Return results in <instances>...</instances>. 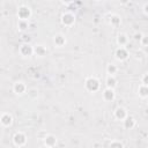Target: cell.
Masks as SVG:
<instances>
[{
    "label": "cell",
    "instance_id": "1",
    "mask_svg": "<svg viewBox=\"0 0 148 148\" xmlns=\"http://www.w3.org/2000/svg\"><path fill=\"white\" fill-rule=\"evenodd\" d=\"M84 88L89 92H96L101 88V82L96 76H88L84 81Z\"/></svg>",
    "mask_w": 148,
    "mask_h": 148
},
{
    "label": "cell",
    "instance_id": "2",
    "mask_svg": "<svg viewBox=\"0 0 148 148\" xmlns=\"http://www.w3.org/2000/svg\"><path fill=\"white\" fill-rule=\"evenodd\" d=\"M31 15H32V12H31V8L29 6L21 5L17 8V17H18V20H21V21H29Z\"/></svg>",
    "mask_w": 148,
    "mask_h": 148
},
{
    "label": "cell",
    "instance_id": "3",
    "mask_svg": "<svg viewBox=\"0 0 148 148\" xmlns=\"http://www.w3.org/2000/svg\"><path fill=\"white\" fill-rule=\"evenodd\" d=\"M27 135H25V133H23V132H21V131H18V132H16L14 135H13V143L16 146V147H24L25 145H27Z\"/></svg>",
    "mask_w": 148,
    "mask_h": 148
},
{
    "label": "cell",
    "instance_id": "4",
    "mask_svg": "<svg viewBox=\"0 0 148 148\" xmlns=\"http://www.w3.org/2000/svg\"><path fill=\"white\" fill-rule=\"evenodd\" d=\"M60 21H61L62 25L69 28V27L74 25V23H75V15H74L72 12H65V13L61 15Z\"/></svg>",
    "mask_w": 148,
    "mask_h": 148
},
{
    "label": "cell",
    "instance_id": "5",
    "mask_svg": "<svg viewBox=\"0 0 148 148\" xmlns=\"http://www.w3.org/2000/svg\"><path fill=\"white\" fill-rule=\"evenodd\" d=\"M130 57V52L126 47H117L116 51H114V58L118 60V61H125L127 60Z\"/></svg>",
    "mask_w": 148,
    "mask_h": 148
},
{
    "label": "cell",
    "instance_id": "6",
    "mask_svg": "<svg viewBox=\"0 0 148 148\" xmlns=\"http://www.w3.org/2000/svg\"><path fill=\"white\" fill-rule=\"evenodd\" d=\"M18 52L22 57H30L34 54V46L29 43H23L18 47Z\"/></svg>",
    "mask_w": 148,
    "mask_h": 148
},
{
    "label": "cell",
    "instance_id": "7",
    "mask_svg": "<svg viewBox=\"0 0 148 148\" xmlns=\"http://www.w3.org/2000/svg\"><path fill=\"white\" fill-rule=\"evenodd\" d=\"M13 91H14L16 95H18V96H22V95H24V94L28 91V88H27V86H25L24 82H22V81H16V82L13 84Z\"/></svg>",
    "mask_w": 148,
    "mask_h": 148
},
{
    "label": "cell",
    "instance_id": "8",
    "mask_svg": "<svg viewBox=\"0 0 148 148\" xmlns=\"http://www.w3.org/2000/svg\"><path fill=\"white\" fill-rule=\"evenodd\" d=\"M113 116H114V118H116L117 120H121V121H123V120L128 116V113H127V110H126L124 106H118V108L114 109Z\"/></svg>",
    "mask_w": 148,
    "mask_h": 148
},
{
    "label": "cell",
    "instance_id": "9",
    "mask_svg": "<svg viewBox=\"0 0 148 148\" xmlns=\"http://www.w3.org/2000/svg\"><path fill=\"white\" fill-rule=\"evenodd\" d=\"M53 43H54V45H56L57 47H62V46L66 45L67 39H66L65 35H62V34L59 32V34H56V35L53 36Z\"/></svg>",
    "mask_w": 148,
    "mask_h": 148
},
{
    "label": "cell",
    "instance_id": "10",
    "mask_svg": "<svg viewBox=\"0 0 148 148\" xmlns=\"http://www.w3.org/2000/svg\"><path fill=\"white\" fill-rule=\"evenodd\" d=\"M0 124L3 127H9L13 124V116L8 112H5L0 116Z\"/></svg>",
    "mask_w": 148,
    "mask_h": 148
},
{
    "label": "cell",
    "instance_id": "11",
    "mask_svg": "<svg viewBox=\"0 0 148 148\" xmlns=\"http://www.w3.org/2000/svg\"><path fill=\"white\" fill-rule=\"evenodd\" d=\"M102 96H103V99L105 102H112L114 98H116V92H114V89H110V88H105L102 92Z\"/></svg>",
    "mask_w": 148,
    "mask_h": 148
},
{
    "label": "cell",
    "instance_id": "12",
    "mask_svg": "<svg viewBox=\"0 0 148 148\" xmlns=\"http://www.w3.org/2000/svg\"><path fill=\"white\" fill-rule=\"evenodd\" d=\"M44 145L45 146H47V147H50V148H53L56 145H57V136L56 135H53V134H46L45 136H44Z\"/></svg>",
    "mask_w": 148,
    "mask_h": 148
},
{
    "label": "cell",
    "instance_id": "13",
    "mask_svg": "<svg viewBox=\"0 0 148 148\" xmlns=\"http://www.w3.org/2000/svg\"><path fill=\"white\" fill-rule=\"evenodd\" d=\"M117 44L119 47H125L128 44V36L125 32H120L117 36Z\"/></svg>",
    "mask_w": 148,
    "mask_h": 148
},
{
    "label": "cell",
    "instance_id": "14",
    "mask_svg": "<svg viewBox=\"0 0 148 148\" xmlns=\"http://www.w3.org/2000/svg\"><path fill=\"white\" fill-rule=\"evenodd\" d=\"M123 124H124V127H125L126 130H132V128H134V126L136 125V120H135L134 117L127 116V117L123 120Z\"/></svg>",
    "mask_w": 148,
    "mask_h": 148
},
{
    "label": "cell",
    "instance_id": "15",
    "mask_svg": "<svg viewBox=\"0 0 148 148\" xmlns=\"http://www.w3.org/2000/svg\"><path fill=\"white\" fill-rule=\"evenodd\" d=\"M109 23H110L111 27L117 28V27H119L121 24V17L118 14H111L109 16Z\"/></svg>",
    "mask_w": 148,
    "mask_h": 148
},
{
    "label": "cell",
    "instance_id": "16",
    "mask_svg": "<svg viewBox=\"0 0 148 148\" xmlns=\"http://www.w3.org/2000/svg\"><path fill=\"white\" fill-rule=\"evenodd\" d=\"M117 84H118V81H117L116 76H113V75H108V76L105 77V86H106V88L116 89Z\"/></svg>",
    "mask_w": 148,
    "mask_h": 148
},
{
    "label": "cell",
    "instance_id": "17",
    "mask_svg": "<svg viewBox=\"0 0 148 148\" xmlns=\"http://www.w3.org/2000/svg\"><path fill=\"white\" fill-rule=\"evenodd\" d=\"M46 53H47V50H46V47H45L44 45H42V44H36V45L34 46V54H36V56H38V57H44Z\"/></svg>",
    "mask_w": 148,
    "mask_h": 148
},
{
    "label": "cell",
    "instance_id": "18",
    "mask_svg": "<svg viewBox=\"0 0 148 148\" xmlns=\"http://www.w3.org/2000/svg\"><path fill=\"white\" fill-rule=\"evenodd\" d=\"M138 95H139L140 98L146 99V98L148 97V86L140 84L139 88H138Z\"/></svg>",
    "mask_w": 148,
    "mask_h": 148
},
{
    "label": "cell",
    "instance_id": "19",
    "mask_svg": "<svg viewBox=\"0 0 148 148\" xmlns=\"http://www.w3.org/2000/svg\"><path fill=\"white\" fill-rule=\"evenodd\" d=\"M117 72H118L117 65H114V64H109V65L106 66V73H108V75H113V76H116Z\"/></svg>",
    "mask_w": 148,
    "mask_h": 148
},
{
    "label": "cell",
    "instance_id": "20",
    "mask_svg": "<svg viewBox=\"0 0 148 148\" xmlns=\"http://www.w3.org/2000/svg\"><path fill=\"white\" fill-rule=\"evenodd\" d=\"M17 28H18L20 31H25L29 28V21H21V20H18Z\"/></svg>",
    "mask_w": 148,
    "mask_h": 148
},
{
    "label": "cell",
    "instance_id": "21",
    "mask_svg": "<svg viewBox=\"0 0 148 148\" xmlns=\"http://www.w3.org/2000/svg\"><path fill=\"white\" fill-rule=\"evenodd\" d=\"M109 148H124V143L119 140H112L109 145Z\"/></svg>",
    "mask_w": 148,
    "mask_h": 148
},
{
    "label": "cell",
    "instance_id": "22",
    "mask_svg": "<svg viewBox=\"0 0 148 148\" xmlns=\"http://www.w3.org/2000/svg\"><path fill=\"white\" fill-rule=\"evenodd\" d=\"M28 96L31 98V99H36L38 97V90L36 88H31V89H28Z\"/></svg>",
    "mask_w": 148,
    "mask_h": 148
},
{
    "label": "cell",
    "instance_id": "23",
    "mask_svg": "<svg viewBox=\"0 0 148 148\" xmlns=\"http://www.w3.org/2000/svg\"><path fill=\"white\" fill-rule=\"evenodd\" d=\"M139 43H140V45H141V46H143V47H146V46L148 45V37H147V35H145V34H143Z\"/></svg>",
    "mask_w": 148,
    "mask_h": 148
},
{
    "label": "cell",
    "instance_id": "24",
    "mask_svg": "<svg viewBox=\"0 0 148 148\" xmlns=\"http://www.w3.org/2000/svg\"><path fill=\"white\" fill-rule=\"evenodd\" d=\"M141 84L148 86V74H147V73H145V74L142 75V77H141Z\"/></svg>",
    "mask_w": 148,
    "mask_h": 148
},
{
    "label": "cell",
    "instance_id": "25",
    "mask_svg": "<svg viewBox=\"0 0 148 148\" xmlns=\"http://www.w3.org/2000/svg\"><path fill=\"white\" fill-rule=\"evenodd\" d=\"M142 35H143V34H141V32H135V34L133 35V39H134L135 42H140Z\"/></svg>",
    "mask_w": 148,
    "mask_h": 148
},
{
    "label": "cell",
    "instance_id": "26",
    "mask_svg": "<svg viewBox=\"0 0 148 148\" xmlns=\"http://www.w3.org/2000/svg\"><path fill=\"white\" fill-rule=\"evenodd\" d=\"M142 9H143V13L147 15V14H148V10H147V9H148V2H145V3H143V8H142Z\"/></svg>",
    "mask_w": 148,
    "mask_h": 148
},
{
    "label": "cell",
    "instance_id": "27",
    "mask_svg": "<svg viewBox=\"0 0 148 148\" xmlns=\"http://www.w3.org/2000/svg\"><path fill=\"white\" fill-rule=\"evenodd\" d=\"M40 148H50V147H47V146H45V145H43Z\"/></svg>",
    "mask_w": 148,
    "mask_h": 148
}]
</instances>
